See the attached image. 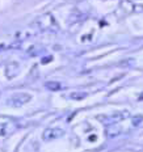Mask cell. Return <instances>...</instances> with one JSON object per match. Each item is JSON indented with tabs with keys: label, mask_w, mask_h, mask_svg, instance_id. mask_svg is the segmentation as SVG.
<instances>
[{
	"label": "cell",
	"mask_w": 143,
	"mask_h": 152,
	"mask_svg": "<svg viewBox=\"0 0 143 152\" xmlns=\"http://www.w3.org/2000/svg\"><path fill=\"white\" fill-rule=\"evenodd\" d=\"M30 100H32V96L29 93L20 92V93H15L9 97L7 100V105L11 107H21V106H24L25 104L29 102Z\"/></svg>",
	"instance_id": "6da1fadb"
},
{
	"label": "cell",
	"mask_w": 143,
	"mask_h": 152,
	"mask_svg": "<svg viewBox=\"0 0 143 152\" xmlns=\"http://www.w3.org/2000/svg\"><path fill=\"white\" fill-rule=\"evenodd\" d=\"M65 134V130L62 127H49L43 131V139L45 140H53V139H58L59 137Z\"/></svg>",
	"instance_id": "7a4b0ae2"
},
{
	"label": "cell",
	"mask_w": 143,
	"mask_h": 152,
	"mask_svg": "<svg viewBox=\"0 0 143 152\" xmlns=\"http://www.w3.org/2000/svg\"><path fill=\"white\" fill-rule=\"evenodd\" d=\"M18 72H20V66H18V63H16V62L9 63L7 67H5V75H7L8 79L15 77Z\"/></svg>",
	"instance_id": "3957f363"
},
{
	"label": "cell",
	"mask_w": 143,
	"mask_h": 152,
	"mask_svg": "<svg viewBox=\"0 0 143 152\" xmlns=\"http://www.w3.org/2000/svg\"><path fill=\"white\" fill-rule=\"evenodd\" d=\"M45 85L49 88V89H51V91H59L60 88H62L59 83H54V81H47Z\"/></svg>",
	"instance_id": "277c9868"
},
{
	"label": "cell",
	"mask_w": 143,
	"mask_h": 152,
	"mask_svg": "<svg viewBox=\"0 0 143 152\" xmlns=\"http://www.w3.org/2000/svg\"><path fill=\"white\" fill-rule=\"evenodd\" d=\"M70 97L71 99H74V100H80V99H83V97H85V93H71L70 94Z\"/></svg>",
	"instance_id": "5b68a950"
}]
</instances>
